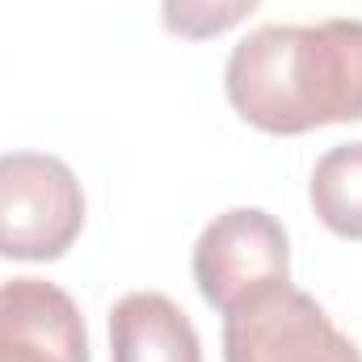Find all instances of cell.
<instances>
[{
  "label": "cell",
  "mask_w": 362,
  "mask_h": 362,
  "mask_svg": "<svg viewBox=\"0 0 362 362\" xmlns=\"http://www.w3.org/2000/svg\"><path fill=\"white\" fill-rule=\"evenodd\" d=\"M194 282L223 316L278 282H291L286 228L262 206H232L215 215L194 245Z\"/></svg>",
  "instance_id": "4"
},
{
  "label": "cell",
  "mask_w": 362,
  "mask_h": 362,
  "mask_svg": "<svg viewBox=\"0 0 362 362\" xmlns=\"http://www.w3.org/2000/svg\"><path fill=\"white\" fill-rule=\"evenodd\" d=\"M0 362H89L76 299L42 278L0 282Z\"/></svg>",
  "instance_id": "5"
},
{
  "label": "cell",
  "mask_w": 362,
  "mask_h": 362,
  "mask_svg": "<svg viewBox=\"0 0 362 362\" xmlns=\"http://www.w3.org/2000/svg\"><path fill=\"white\" fill-rule=\"evenodd\" d=\"M308 198L316 219L341 236L362 240V139L358 144H337L329 148L308 181Z\"/></svg>",
  "instance_id": "7"
},
{
  "label": "cell",
  "mask_w": 362,
  "mask_h": 362,
  "mask_svg": "<svg viewBox=\"0 0 362 362\" xmlns=\"http://www.w3.org/2000/svg\"><path fill=\"white\" fill-rule=\"evenodd\" d=\"M110 362H202V341L169 295L131 291L110 308Z\"/></svg>",
  "instance_id": "6"
},
{
  "label": "cell",
  "mask_w": 362,
  "mask_h": 362,
  "mask_svg": "<svg viewBox=\"0 0 362 362\" xmlns=\"http://www.w3.org/2000/svg\"><path fill=\"white\" fill-rule=\"evenodd\" d=\"M223 89L232 110L266 135L362 122V21L262 25L232 47Z\"/></svg>",
  "instance_id": "1"
},
{
  "label": "cell",
  "mask_w": 362,
  "mask_h": 362,
  "mask_svg": "<svg viewBox=\"0 0 362 362\" xmlns=\"http://www.w3.org/2000/svg\"><path fill=\"white\" fill-rule=\"evenodd\" d=\"M85 228V189L47 152L0 156V257L59 262Z\"/></svg>",
  "instance_id": "2"
},
{
  "label": "cell",
  "mask_w": 362,
  "mask_h": 362,
  "mask_svg": "<svg viewBox=\"0 0 362 362\" xmlns=\"http://www.w3.org/2000/svg\"><path fill=\"white\" fill-rule=\"evenodd\" d=\"M262 0H160V21L173 38L206 42L236 30Z\"/></svg>",
  "instance_id": "8"
},
{
  "label": "cell",
  "mask_w": 362,
  "mask_h": 362,
  "mask_svg": "<svg viewBox=\"0 0 362 362\" xmlns=\"http://www.w3.org/2000/svg\"><path fill=\"white\" fill-rule=\"evenodd\" d=\"M223 362H362V354L308 291L278 282L223 316Z\"/></svg>",
  "instance_id": "3"
}]
</instances>
